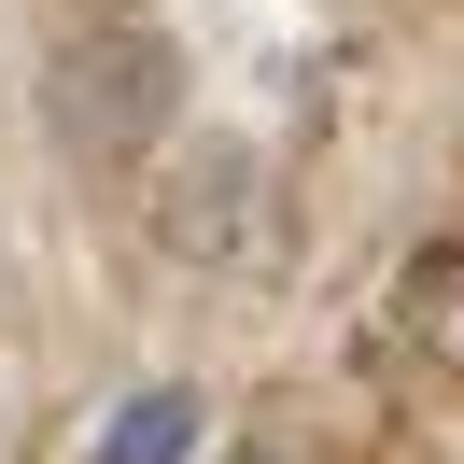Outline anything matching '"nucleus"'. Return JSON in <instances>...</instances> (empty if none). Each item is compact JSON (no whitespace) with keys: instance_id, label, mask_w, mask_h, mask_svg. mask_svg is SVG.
<instances>
[{"instance_id":"nucleus-3","label":"nucleus","mask_w":464,"mask_h":464,"mask_svg":"<svg viewBox=\"0 0 464 464\" xmlns=\"http://www.w3.org/2000/svg\"><path fill=\"white\" fill-rule=\"evenodd\" d=\"M211 450V408L183 394V380H155V394L113 408V436H99V464H198Z\"/></svg>"},{"instance_id":"nucleus-1","label":"nucleus","mask_w":464,"mask_h":464,"mask_svg":"<svg viewBox=\"0 0 464 464\" xmlns=\"http://www.w3.org/2000/svg\"><path fill=\"white\" fill-rule=\"evenodd\" d=\"M43 127H57V155H85V169H141L183 127V43L141 29V14L71 29L57 57H43Z\"/></svg>"},{"instance_id":"nucleus-2","label":"nucleus","mask_w":464,"mask_h":464,"mask_svg":"<svg viewBox=\"0 0 464 464\" xmlns=\"http://www.w3.org/2000/svg\"><path fill=\"white\" fill-rule=\"evenodd\" d=\"M254 239H267V155L254 141L169 155V183H155V254L169 267H254Z\"/></svg>"}]
</instances>
